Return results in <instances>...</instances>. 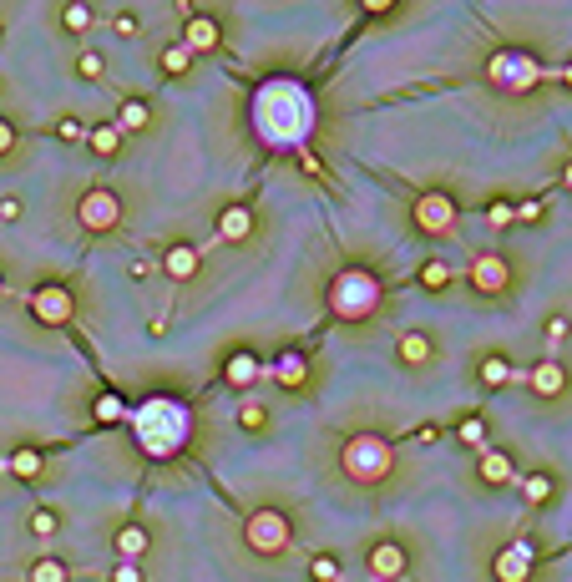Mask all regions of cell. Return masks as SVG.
<instances>
[{
    "label": "cell",
    "instance_id": "obj_1",
    "mask_svg": "<svg viewBox=\"0 0 572 582\" xmlns=\"http://www.w3.org/2000/svg\"><path fill=\"white\" fill-rule=\"evenodd\" d=\"M249 112H254V132H259L269 147H294V152H299L304 137H309V127H314V102H309V92L299 87L294 76L264 81Z\"/></svg>",
    "mask_w": 572,
    "mask_h": 582
},
{
    "label": "cell",
    "instance_id": "obj_2",
    "mask_svg": "<svg viewBox=\"0 0 572 582\" xmlns=\"http://www.w3.org/2000/svg\"><path fill=\"white\" fill-rule=\"evenodd\" d=\"M132 431H137V441H142L147 456L168 461V456L183 451V441H188V431H193V415H188V405L173 400V395H152V400H142V410L132 415Z\"/></svg>",
    "mask_w": 572,
    "mask_h": 582
},
{
    "label": "cell",
    "instance_id": "obj_3",
    "mask_svg": "<svg viewBox=\"0 0 572 582\" xmlns=\"http://www.w3.org/2000/svg\"><path fill=\"white\" fill-rule=\"evenodd\" d=\"M324 299H330V314L340 324H360V319H370L380 309L385 289H380V279L370 269H340L330 279V294H324Z\"/></svg>",
    "mask_w": 572,
    "mask_h": 582
},
{
    "label": "cell",
    "instance_id": "obj_4",
    "mask_svg": "<svg viewBox=\"0 0 572 582\" xmlns=\"http://www.w3.org/2000/svg\"><path fill=\"white\" fill-rule=\"evenodd\" d=\"M340 466H345L350 481L380 486V481L395 471V446H390L385 436H375V431H360V436H350V441L340 446Z\"/></svg>",
    "mask_w": 572,
    "mask_h": 582
},
{
    "label": "cell",
    "instance_id": "obj_5",
    "mask_svg": "<svg viewBox=\"0 0 572 582\" xmlns=\"http://www.w3.org/2000/svg\"><path fill=\"white\" fill-rule=\"evenodd\" d=\"M542 76H547V71L537 66V56H527V51H517V46H502L492 61H486V81H492V87H502V92H532Z\"/></svg>",
    "mask_w": 572,
    "mask_h": 582
},
{
    "label": "cell",
    "instance_id": "obj_6",
    "mask_svg": "<svg viewBox=\"0 0 572 582\" xmlns=\"http://www.w3.org/2000/svg\"><path fill=\"white\" fill-rule=\"evenodd\" d=\"M243 542H249V552H259V557H279L294 542V522L279 507H259V512H249V522H243Z\"/></svg>",
    "mask_w": 572,
    "mask_h": 582
},
{
    "label": "cell",
    "instance_id": "obj_7",
    "mask_svg": "<svg viewBox=\"0 0 572 582\" xmlns=\"http://www.w3.org/2000/svg\"><path fill=\"white\" fill-rule=\"evenodd\" d=\"M76 223L87 233H112L122 223V198L112 188H87L76 198Z\"/></svg>",
    "mask_w": 572,
    "mask_h": 582
},
{
    "label": "cell",
    "instance_id": "obj_8",
    "mask_svg": "<svg viewBox=\"0 0 572 582\" xmlns=\"http://www.w3.org/2000/svg\"><path fill=\"white\" fill-rule=\"evenodd\" d=\"M31 314L41 319V324H51V329H61V324H71L76 319V294L66 289V284H41V289H31Z\"/></svg>",
    "mask_w": 572,
    "mask_h": 582
},
{
    "label": "cell",
    "instance_id": "obj_9",
    "mask_svg": "<svg viewBox=\"0 0 572 582\" xmlns=\"http://www.w3.org/2000/svg\"><path fill=\"white\" fill-rule=\"evenodd\" d=\"M411 218H416L421 233H451V223H456V198L441 193V188H431V193H421V198L411 203Z\"/></svg>",
    "mask_w": 572,
    "mask_h": 582
},
{
    "label": "cell",
    "instance_id": "obj_10",
    "mask_svg": "<svg viewBox=\"0 0 572 582\" xmlns=\"http://www.w3.org/2000/svg\"><path fill=\"white\" fill-rule=\"evenodd\" d=\"M471 289L476 294H507L512 289V264L502 254H476L471 259Z\"/></svg>",
    "mask_w": 572,
    "mask_h": 582
},
{
    "label": "cell",
    "instance_id": "obj_11",
    "mask_svg": "<svg viewBox=\"0 0 572 582\" xmlns=\"http://www.w3.org/2000/svg\"><path fill=\"white\" fill-rule=\"evenodd\" d=\"M254 228H259V213L249 203H228L218 213V243H249Z\"/></svg>",
    "mask_w": 572,
    "mask_h": 582
},
{
    "label": "cell",
    "instance_id": "obj_12",
    "mask_svg": "<svg viewBox=\"0 0 572 582\" xmlns=\"http://www.w3.org/2000/svg\"><path fill=\"white\" fill-rule=\"evenodd\" d=\"M532 562H537L532 542H512V547L497 552L492 572H497V582H527V577H532Z\"/></svg>",
    "mask_w": 572,
    "mask_h": 582
},
{
    "label": "cell",
    "instance_id": "obj_13",
    "mask_svg": "<svg viewBox=\"0 0 572 582\" xmlns=\"http://www.w3.org/2000/svg\"><path fill=\"white\" fill-rule=\"evenodd\" d=\"M254 380H264V360H259L254 350H233V355L223 360V385H233V390H249Z\"/></svg>",
    "mask_w": 572,
    "mask_h": 582
},
{
    "label": "cell",
    "instance_id": "obj_14",
    "mask_svg": "<svg viewBox=\"0 0 572 582\" xmlns=\"http://www.w3.org/2000/svg\"><path fill=\"white\" fill-rule=\"evenodd\" d=\"M203 269V254H198V243H168V248H162V274H168V279H193Z\"/></svg>",
    "mask_w": 572,
    "mask_h": 582
},
{
    "label": "cell",
    "instance_id": "obj_15",
    "mask_svg": "<svg viewBox=\"0 0 572 582\" xmlns=\"http://www.w3.org/2000/svg\"><path fill=\"white\" fill-rule=\"evenodd\" d=\"M264 375H274L284 390H304V385H309V360H304L299 350H279V360L264 365Z\"/></svg>",
    "mask_w": 572,
    "mask_h": 582
},
{
    "label": "cell",
    "instance_id": "obj_16",
    "mask_svg": "<svg viewBox=\"0 0 572 582\" xmlns=\"http://www.w3.org/2000/svg\"><path fill=\"white\" fill-rule=\"evenodd\" d=\"M218 41H223V26L213 21V16H193L188 26H183V46L193 51V56H203V51H218Z\"/></svg>",
    "mask_w": 572,
    "mask_h": 582
},
{
    "label": "cell",
    "instance_id": "obj_17",
    "mask_svg": "<svg viewBox=\"0 0 572 582\" xmlns=\"http://www.w3.org/2000/svg\"><path fill=\"white\" fill-rule=\"evenodd\" d=\"M365 562H370V577H380V582H395V577L405 572V547H400V542H375Z\"/></svg>",
    "mask_w": 572,
    "mask_h": 582
},
{
    "label": "cell",
    "instance_id": "obj_18",
    "mask_svg": "<svg viewBox=\"0 0 572 582\" xmlns=\"http://www.w3.org/2000/svg\"><path fill=\"white\" fill-rule=\"evenodd\" d=\"M527 385H532L542 400H552V395H562V390H567V370H562L557 360H542V365H532V370H527Z\"/></svg>",
    "mask_w": 572,
    "mask_h": 582
},
{
    "label": "cell",
    "instance_id": "obj_19",
    "mask_svg": "<svg viewBox=\"0 0 572 582\" xmlns=\"http://www.w3.org/2000/svg\"><path fill=\"white\" fill-rule=\"evenodd\" d=\"M112 547H117V557H122V562H142V557H147V547H152V532H147V527H137V522H127V527H117Z\"/></svg>",
    "mask_w": 572,
    "mask_h": 582
},
{
    "label": "cell",
    "instance_id": "obj_20",
    "mask_svg": "<svg viewBox=\"0 0 572 582\" xmlns=\"http://www.w3.org/2000/svg\"><path fill=\"white\" fill-rule=\"evenodd\" d=\"M122 137H137V132H147L152 127V107L142 102V97H127L122 107H117V122H112Z\"/></svg>",
    "mask_w": 572,
    "mask_h": 582
},
{
    "label": "cell",
    "instance_id": "obj_21",
    "mask_svg": "<svg viewBox=\"0 0 572 582\" xmlns=\"http://www.w3.org/2000/svg\"><path fill=\"white\" fill-rule=\"evenodd\" d=\"M476 471H481V481H486V486L517 481V466H512V456H507V451H497V446H486V451H481V466H476Z\"/></svg>",
    "mask_w": 572,
    "mask_h": 582
},
{
    "label": "cell",
    "instance_id": "obj_22",
    "mask_svg": "<svg viewBox=\"0 0 572 582\" xmlns=\"http://www.w3.org/2000/svg\"><path fill=\"white\" fill-rule=\"evenodd\" d=\"M395 355H400L405 365H431V355H436V350H431V340L421 335V329H405V335L395 340Z\"/></svg>",
    "mask_w": 572,
    "mask_h": 582
},
{
    "label": "cell",
    "instance_id": "obj_23",
    "mask_svg": "<svg viewBox=\"0 0 572 582\" xmlns=\"http://www.w3.org/2000/svg\"><path fill=\"white\" fill-rule=\"evenodd\" d=\"M61 26H66L71 36H87V31L97 26V11L87 6V0H71V6L61 11Z\"/></svg>",
    "mask_w": 572,
    "mask_h": 582
},
{
    "label": "cell",
    "instance_id": "obj_24",
    "mask_svg": "<svg viewBox=\"0 0 572 582\" xmlns=\"http://www.w3.org/2000/svg\"><path fill=\"white\" fill-rule=\"evenodd\" d=\"M46 471V456L36 451V446H21V451H11V476H21V481H36Z\"/></svg>",
    "mask_w": 572,
    "mask_h": 582
},
{
    "label": "cell",
    "instance_id": "obj_25",
    "mask_svg": "<svg viewBox=\"0 0 572 582\" xmlns=\"http://www.w3.org/2000/svg\"><path fill=\"white\" fill-rule=\"evenodd\" d=\"M476 375H481V385H486V390H497V385H512V360H502V355H486Z\"/></svg>",
    "mask_w": 572,
    "mask_h": 582
},
{
    "label": "cell",
    "instance_id": "obj_26",
    "mask_svg": "<svg viewBox=\"0 0 572 582\" xmlns=\"http://www.w3.org/2000/svg\"><path fill=\"white\" fill-rule=\"evenodd\" d=\"M517 486H522V502H532V507L552 502V476H542V471H532V476H517Z\"/></svg>",
    "mask_w": 572,
    "mask_h": 582
},
{
    "label": "cell",
    "instance_id": "obj_27",
    "mask_svg": "<svg viewBox=\"0 0 572 582\" xmlns=\"http://www.w3.org/2000/svg\"><path fill=\"white\" fill-rule=\"evenodd\" d=\"M157 66H162V76H188V66H193V51H188L183 41H173L168 51L157 56Z\"/></svg>",
    "mask_w": 572,
    "mask_h": 582
},
{
    "label": "cell",
    "instance_id": "obj_28",
    "mask_svg": "<svg viewBox=\"0 0 572 582\" xmlns=\"http://www.w3.org/2000/svg\"><path fill=\"white\" fill-rule=\"evenodd\" d=\"M87 147H92L97 157H112V152L122 147V132H117L112 122H102V127H87Z\"/></svg>",
    "mask_w": 572,
    "mask_h": 582
},
{
    "label": "cell",
    "instance_id": "obj_29",
    "mask_svg": "<svg viewBox=\"0 0 572 582\" xmlns=\"http://www.w3.org/2000/svg\"><path fill=\"white\" fill-rule=\"evenodd\" d=\"M31 582H71V567L61 557H36L31 562Z\"/></svg>",
    "mask_w": 572,
    "mask_h": 582
},
{
    "label": "cell",
    "instance_id": "obj_30",
    "mask_svg": "<svg viewBox=\"0 0 572 582\" xmlns=\"http://www.w3.org/2000/svg\"><path fill=\"white\" fill-rule=\"evenodd\" d=\"M97 421H102V426H122V421H127V400L112 395V390L97 395Z\"/></svg>",
    "mask_w": 572,
    "mask_h": 582
},
{
    "label": "cell",
    "instance_id": "obj_31",
    "mask_svg": "<svg viewBox=\"0 0 572 582\" xmlns=\"http://www.w3.org/2000/svg\"><path fill=\"white\" fill-rule=\"evenodd\" d=\"M446 284H451V264H446V259H426V264H421V289L441 294Z\"/></svg>",
    "mask_w": 572,
    "mask_h": 582
},
{
    "label": "cell",
    "instance_id": "obj_32",
    "mask_svg": "<svg viewBox=\"0 0 572 582\" xmlns=\"http://www.w3.org/2000/svg\"><path fill=\"white\" fill-rule=\"evenodd\" d=\"M76 76H81V81H102V76H107V56L87 46V51L76 56Z\"/></svg>",
    "mask_w": 572,
    "mask_h": 582
},
{
    "label": "cell",
    "instance_id": "obj_33",
    "mask_svg": "<svg viewBox=\"0 0 572 582\" xmlns=\"http://www.w3.org/2000/svg\"><path fill=\"white\" fill-rule=\"evenodd\" d=\"M309 582H340V557L335 552L309 557Z\"/></svg>",
    "mask_w": 572,
    "mask_h": 582
},
{
    "label": "cell",
    "instance_id": "obj_34",
    "mask_svg": "<svg viewBox=\"0 0 572 582\" xmlns=\"http://www.w3.org/2000/svg\"><path fill=\"white\" fill-rule=\"evenodd\" d=\"M456 436H461L466 446H476V451H486V421H481V415H466V421L456 426Z\"/></svg>",
    "mask_w": 572,
    "mask_h": 582
},
{
    "label": "cell",
    "instance_id": "obj_35",
    "mask_svg": "<svg viewBox=\"0 0 572 582\" xmlns=\"http://www.w3.org/2000/svg\"><path fill=\"white\" fill-rule=\"evenodd\" d=\"M238 426H243V431H264V426H269V410L254 405V400H243V405H238Z\"/></svg>",
    "mask_w": 572,
    "mask_h": 582
},
{
    "label": "cell",
    "instance_id": "obj_36",
    "mask_svg": "<svg viewBox=\"0 0 572 582\" xmlns=\"http://www.w3.org/2000/svg\"><path fill=\"white\" fill-rule=\"evenodd\" d=\"M31 532H36V537H56V532H61V517H56L51 507H41V512H31Z\"/></svg>",
    "mask_w": 572,
    "mask_h": 582
},
{
    "label": "cell",
    "instance_id": "obj_37",
    "mask_svg": "<svg viewBox=\"0 0 572 582\" xmlns=\"http://www.w3.org/2000/svg\"><path fill=\"white\" fill-rule=\"evenodd\" d=\"M542 213H547V208H542L537 198H527V203H512V218H517V223H542Z\"/></svg>",
    "mask_w": 572,
    "mask_h": 582
},
{
    "label": "cell",
    "instance_id": "obj_38",
    "mask_svg": "<svg viewBox=\"0 0 572 582\" xmlns=\"http://www.w3.org/2000/svg\"><path fill=\"white\" fill-rule=\"evenodd\" d=\"M56 137H61V142H87V127H81L76 117H61V122H56Z\"/></svg>",
    "mask_w": 572,
    "mask_h": 582
},
{
    "label": "cell",
    "instance_id": "obj_39",
    "mask_svg": "<svg viewBox=\"0 0 572 582\" xmlns=\"http://www.w3.org/2000/svg\"><path fill=\"white\" fill-rule=\"evenodd\" d=\"M486 218H492V228H507V223H517V218H512V203H492V208H486Z\"/></svg>",
    "mask_w": 572,
    "mask_h": 582
},
{
    "label": "cell",
    "instance_id": "obj_40",
    "mask_svg": "<svg viewBox=\"0 0 572 582\" xmlns=\"http://www.w3.org/2000/svg\"><path fill=\"white\" fill-rule=\"evenodd\" d=\"M112 582H142V567L137 562H117L112 567Z\"/></svg>",
    "mask_w": 572,
    "mask_h": 582
},
{
    "label": "cell",
    "instance_id": "obj_41",
    "mask_svg": "<svg viewBox=\"0 0 572 582\" xmlns=\"http://www.w3.org/2000/svg\"><path fill=\"white\" fill-rule=\"evenodd\" d=\"M562 340H567V319L552 314V319H547V345H562Z\"/></svg>",
    "mask_w": 572,
    "mask_h": 582
},
{
    "label": "cell",
    "instance_id": "obj_42",
    "mask_svg": "<svg viewBox=\"0 0 572 582\" xmlns=\"http://www.w3.org/2000/svg\"><path fill=\"white\" fill-rule=\"evenodd\" d=\"M112 26H117V36H137V16H132V11H117Z\"/></svg>",
    "mask_w": 572,
    "mask_h": 582
},
{
    "label": "cell",
    "instance_id": "obj_43",
    "mask_svg": "<svg viewBox=\"0 0 572 582\" xmlns=\"http://www.w3.org/2000/svg\"><path fill=\"white\" fill-rule=\"evenodd\" d=\"M21 218V198H0V223H16Z\"/></svg>",
    "mask_w": 572,
    "mask_h": 582
},
{
    "label": "cell",
    "instance_id": "obj_44",
    "mask_svg": "<svg viewBox=\"0 0 572 582\" xmlns=\"http://www.w3.org/2000/svg\"><path fill=\"white\" fill-rule=\"evenodd\" d=\"M299 168H304L309 178H319V173H324V168H319V157H314L309 147H299Z\"/></svg>",
    "mask_w": 572,
    "mask_h": 582
},
{
    "label": "cell",
    "instance_id": "obj_45",
    "mask_svg": "<svg viewBox=\"0 0 572 582\" xmlns=\"http://www.w3.org/2000/svg\"><path fill=\"white\" fill-rule=\"evenodd\" d=\"M11 147H16V127H11L6 117H0V157H6Z\"/></svg>",
    "mask_w": 572,
    "mask_h": 582
},
{
    "label": "cell",
    "instance_id": "obj_46",
    "mask_svg": "<svg viewBox=\"0 0 572 582\" xmlns=\"http://www.w3.org/2000/svg\"><path fill=\"white\" fill-rule=\"evenodd\" d=\"M395 6H390V0H365V16H390Z\"/></svg>",
    "mask_w": 572,
    "mask_h": 582
},
{
    "label": "cell",
    "instance_id": "obj_47",
    "mask_svg": "<svg viewBox=\"0 0 572 582\" xmlns=\"http://www.w3.org/2000/svg\"><path fill=\"white\" fill-rule=\"evenodd\" d=\"M152 274V259H132V279H147Z\"/></svg>",
    "mask_w": 572,
    "mask_h": 582
},
{
    "label": "cell",
    "instance_id": "obj_48",
    "mask_svg": "<svg viewBox=\"0 0 572 582\" xmlns=\"http://www.w3.org/2000/svg\"><path fill=\"white\" fill-rule=\"evenodd\" d=\"M557 76H562V81H567V87H572V66H562V71H557Z\"/></svg>",
    "mask_w": 572,
    "mask_h": 582
},
{
    "label": "cell",
    "instance_id": "obj_49",
    "mask_svg": "<svg viewBox=\"0 0 572 582\" xmlns=\"http://www.w3.org/2000/svg\"><path fill=\"white\" fill-rule=\"evenodd\" d=\"M562 183H567V188H572V162H567V168H562Z\"/></svg>",
    "mask_w": 572,
    "mask_h": 582
}]
</instances>
